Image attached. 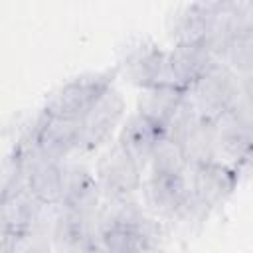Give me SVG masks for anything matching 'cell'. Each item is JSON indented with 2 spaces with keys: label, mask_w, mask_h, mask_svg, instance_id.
<instances>
[{
  "label": "cell",
  "mask_w": 253,
  "mask_h": 253,
  "mask_svg": "<svg viewBox=\"0 0 253 253\" xmlns=\"http://www.w3.org/2000/svg\"><path fill=\"white\" fill-rule=\"evenodd\" d=\"M119 73V67L81 73L67 83L59 85L47 99L43 109L61 117L81 119L111 87Z\"/></svg>",
  "instance_id": "cell-1"
},
{
  "label": "cell",
  "mask_w": 253,
  "mask_h": 253,
  "mask_svg": "<svg viewBox=\"0 0 253 253\" xmlns=\"http://www.w3.org/2000/svg\"><path fill=\"white\" fill-rule=\"evenodd\" d=\"M188 97L202 119L217 121L235 103L237 73L223 61H217L188 89Z\"/></svg>",
  "instance_id": "cell-2"
},
{
  "label": "cell",
  "mask_w": 253,
  "mask_h": 253,
  "mask_svg": "<svg viewBox=\"0 0 253 253\" xmlns=\"http://www.w3.org/2000/svg\"><path fill=\"white\" fill-rule=\"evenodd\" d=\"M164 134H168L170 138H174L180 144V148L186 156L188 168L219 160L221 150H219L215 123L202 119L194 111L192 103Z\"/></svg>",
  "instance_id": "cell-3"
},
{
  "label": "cell",
  "mask_w": 253,
  "mask_h": 253,
  "mask_svg": "<svg viewBox=\"0 0 253 253\" xmlns=\"http://www.w3.org/2000/svg\"><path fill=\"white\" fill-rule=\"evenodd\" d=\"M14 150L22 156L26 168L28 190L45 206H59L63 194V164L43 154L30 138H22L14 144Z\"/></svg>",
  "instance_id": "cell-4"
},
{
  "label": "cell",
  "mask_w": 253,
  "mask_h": 253,
  "mask_svg": "<svg viewBox=\"0 0 253 253\" xmlns=\"http://www.w3.org/2000/svg\"><path fill=\"white\" fill-rule=\"evenodd\" d=\"M24 136L30 138L49 158L65 162L73 152H79L81 126L77 119L61 117L42 109L24 132Z\"/></svg>",
  "instance_id": "cell-5"
},
{
  "label": "cell",
  "mask_w": 253,
  "mask_h": 253,
  "mask_svg": "<svg viewBox=\"0 0 253 253\" xmlns=\"http://www.w3.org/2000/svg\"><path fill=\"white\" fill-rule=\"evenodd\" d=\"M239 182V172L235 166L213 160L190 168L192 184V204L196 215H206L208 211L223 206L235 192Z\"/></svg>",
  "instance_id": "cell-6"
},
{
  "label": "cell",
  "mask_w": 253,
  "mask_h": 253,
  "mask_svg": "<svg viewBox=\"0 0 253 253\" xmlns=\"http://www.w3.org/2000/svg\"><path fill=\"white\" fill-rule=\"evenodd\" d=\"M144 196L148 208L164 219H184L196 215L192 204L190 170L180 174L148 176L144 184Z\"/></svg>",
  "instance_id": "cell-7"
},
{
  "label": "cell",
  "mask_w": 253,
  "mask_h": 253,
  "mask_svg": "<svg viewBox=\"0 0 253 253\" xmlns=\"http://www.w3.org/2000/svg\"><path fill=\"white\" fill-rule=\"evenodd\" d=\"M144 168L119 144L109 146L95 168L97 184L103 198H130L142 184Z\"/></svg>",
  "instance_id": "cell-8"
},
{
  "label": "cell",
  "mask_w": 253,
  "mask_h": 253,
  "mask_svg": "<svg viewBox=\"0 0 253 253\" xmlns=\"http://www.w3.org/2000/svg\"><path fill=\"white\" fill-rule=\"evenodd\" d=\"M119 69H123L125 77L142 89L176 85L170 71L168 51L158 47L152 42H140L126 49Z\"/></svg>",
  "instance_id": "cell-9"
},
{
  "label": "cell",
  "mask_w": 253,
  "mask_h": 253,
  "mask_svg": "<svg viewBox=\"0 0 253 253\" xmlns=\"http://www.w3.org/2000/svg\"><path fill=\"white\" fill-rule=\"evenodd\" d=\"M125 99L121 91L111 87L81 119V142H79V152H91L99 148L103 142L109 140V136L115 132V128L121 125L125 117Z\"/></svg>",
  "instance_id": "cell-10"
},
{
  "label": "cell",
  "mask_w": 253,
  "mask_h": 253,
  "mask_svg": "<svg viewBox=\"0 0 253 253\" xmlns=\"http://www.w3.org/2000/svg\"><path fill=\"white\" fill-rule=\"evenodd\" d=\"M103 192L97 184V178L83 166L75 162L63 164V194L57 208L83 213V215H99Z\"/></svg>",
  "instance_id": "cell-11"
},
{
  "label": "cell",
  "mask_w": 253,
  "mask_h": 253,
  "mask_svg": "<svg viewBox=\"0 0 253 253\" xmlns=\"http://www.w3.org/2000/svg\"><path fill=\"white\" fill-rule=\"evenodd\" d=\"M188 105L190 97L186 89L178 85H162L140 91L136 101V113L146 117L164 134L176 123V119L188 109Z\"/></svg>",
  "instance_id": "cell-12"
},
{
  "label": "cell",
  "mask_w": 253,
  "mask_h": 253,
  "mask_svg": "<svg viewBox=\"0 0 253 253\" xmlns=\"http://www.w3.org/2000/svg\"><path fill=\"white\" fill-rule=\"evenodd\" d=\"M213 123L221 154L231 156L237 164L253 154V109L233 105Z\"/></svg>",
  "instance_id": "cell-13"
},
{
  "label": "cell",
  "mask_w": 253,
  "mask_h": 253,
  "mask_svg": "<svg viewBox=\"0 0 253 253\" xmlns=\"http://www.w3.org/2000/svg\"><path fill=\"white\" fill-rule=\"evenodd\" d=\"M168 61L174 83L188 91L219 59L202 43L176 42L168 49Z\"/></svg>",
  "instance_id": "cell-14"
},
{
  "label": "cell",
  "mask_w": 253,
  "mask_h": 253,
  "mask_svg": "<svg viewBox=\"0 0 253 253\" xmlns=\"http://www.w3.org/2000/svg\"><path fill=\"white\" fill-rule=\"evenodd\" d=\"M221 61L237 75L253 73V14L247 4H239L233 16Z\"/></svg>",
  "instance_id": "cell-15"
},
{
  "label": "cell",
  "mask_w": 253,
  "mask_h": 253,
  "mask_svg": "<svg viewBox=\"0 0 253 253\" xmlns=\"http://www.w3.org/2000/svg\"><path fill=\"white\" fill-rule=\"evenodd\" d=\"M49 208L42 204L30 190H22L8 198H0V225L2 235L30 231L42 225L43 210Z\"/></svg>",
  "instance_id": "cell-16"
},
{
  "label": "cell",
  "mask_w": 253,
  "mask_h": 253,
  "mask_svg": "<svg viewBox=\"0 0 253 253\" xmlns=\"http://www.w3.org/2000/svg\"><path fill=\"white\" fill-rule=\"evenodd\" d=\"M160 136H162V130L156 125H152L146 117H142L140 113L134 111L123 123L117 142L146 170L152 150H154L156 142L160 140Z\"/></svg>",
  "instance_id": "cell-17"
},
{
  "label": "cell",
  "mask_w": 253,
  "mask_h": 253,
  "mask_svg": "<svg viewBox=\"0 0 253 253\" xmlns=\"http://www.w3.org/2000/svg\"><path fill=\"white\" fill-rule=\"evenodd\" d=\"M148 176H158V174H180L190 170L186 156L180 148V144L170 138L168 134H162L160 140L156 142L152 156L148 160Z\"/></svg>",
  "instance_id": "cell-18"
},
{
  "label": "cell",
  "mask_w": 253,
  "mask_h": 253,
  "mask_svg": "<svg viewBox=\"0 0 253 253\" xmlns=\"http://www.w3.org/2000/svg\"><path fill=\"white\" fill-rule=\"evenodd\" d=\"M51 237L43 227H36L22 233L2 235L0 253H51Z\"/></svg>",
  "instance_id": "cell-19"
},
{
  "label": "cell",
  "mask_w": 253,
  "mask_h": 253,
  "mask_svg": "<svg viewBox=\"0 0 253 253\" xmlns=\"http://www.w3.org/2000/svg\"><path fill=\"white\" fill-rule=\"evenodd\" d=\"M0 198H8L12 194H18L22 190H28V182H26V168L22 162V156L18 154V150L12 148V152L6 156L4 164H2V180H0Z\"/></svg>",
  "instance_id": "cell-20"
}]
</instances>
